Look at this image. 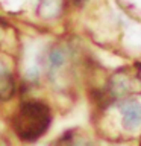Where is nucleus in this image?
I'll return each mask as SVG.
<instances>
[{
  "instance_id": "f257e3e1",
  "label": "nucleus",
  "mask_w": 141,
  "mask_h": 146,
  "mask_svg": "<svg viewBox=\"0 0 141 146\" xmlns=\"http://www.w3.org/2000/svg\"><path fill=\"white\" fill-rule=\"evenodd\" d=\"M50 110L47 105L29 100L20 105L12 117V128L15 134L24 141H35L44 135L50 126Z\"/></svg>"
},
{
  "instance_id": "f03ea898",
  "label": "nucleus",
  "mask_w": 141,
  "mask_h": 146,
  "mask_svg": "<svg viewBox=\"0 0 141 146\" xmlns=\"http://www.w3.org/2000/svg\"><path fill=\"white\" fill-rule=\"evenodd\" d=\"M123 125L126 129L134 131L141 126V105L134 99H127L120 105Z\"/></svg>"
},
{
  "instance_id": "7ed1b4c3",
  "label": "nucleus",
  "mask_w": 141,
  "mask_h": 146,
  "mask_svg": "<svg viewBox=\"0 0 141 146\" xmlns=\"http://www.w3.org/2000/svg\"><path fill=\"white\" fill-rule=\"evenodd\" d=\"M65 62H67V52L61 46H55L50 50H47V53L44 56V67L47 75L50 76L56 75L65 66Z\"/></svg>"
},
{
  "instance_id": "20e7f679",
  "label": "nucleus",
  "mask_w": 141,
  "mask_h": 146,
  "mask_svg": "<svg viewBox=\"0 0 141 146\" xmlns=\"http://www.w3.org/2000/svg\"><path fill=\"white\" fill-rule=\"evenodd\" d=\"M15 91H17L15 78L5 64L0 62V100L6 102V100L12 99Z\"/></svg>"
}]
</instances>
